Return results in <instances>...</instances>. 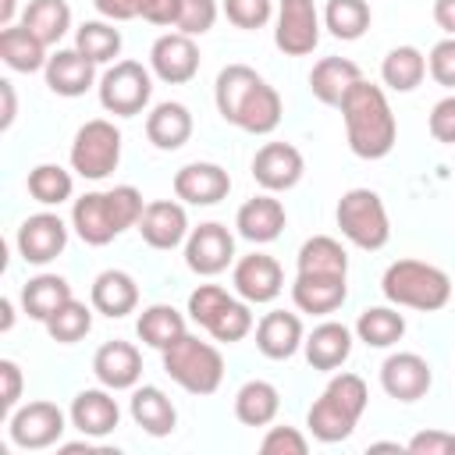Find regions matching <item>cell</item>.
<instances>
[{
  "mask_svg": "<svg viewBox=\"0 0 455 455\" xmlns=\"http://www.w3.org/2000/svg\"><path fill=\"white\" fill-rule=\"evenodd\" d=\"M213 103L228 124H235L249 135H270L284 114L281 92L249 64L220 68V75L213 82Z\"/></svg>",
  "mask_w": 455,
  "mask_h": 455,
  "instance_id": "obj_1",
  "label": "cell"
},
{
  "mask_svg": "<svg viewBox=\"0 0 455 455\" xmlns=\"http://www.w3.org/2000/svg\"><path fill=\"white\" fill-rule=\"evenodd\" d=\"M341 121H345L348 149L359 160H384L395 149L398 121L380 85L359 78L341 100Z\"/></svg>",
  "mask_w": 455,
  "mask_h": 455,
  "instance_id": "obj_2",
  "label": "cell"
},
{
  "mask_svg": "<svg viewBox=\"0 0 455 455\" xmlns=\"http://www.w3.org/2000/svg\"><path fill=\"white\" fill-rule=\"evenodd\" d=\"M146 203L135 185H114L107 192H85L71 206V228L85 245H107L128 228H139Z\"/></svg>",
  "mask_w": 455,
  "mask_h": 455,
  "instance_id": "obj_3",
  "label": "cell"
},
{
  "mask_svg": "<svg viewBox=\"0 0 455 455\" xmlns=\"http://www.w3.org/2000/svg\"><path fill=\"white\" fill-rule=\"evenodd\" d=\"M366 402H370V391L359 373H334L327 380L323 395L309 405L306 427L320 444H338V441L352 437L359 416L366 412Z\"/></svg>",
  "mask_w": 455,
  "mask_h": 455,
  "instance_id": "obj_4",
  "label": "cell"
},
{
  "mask_svg": "<svg viewBox=\"0 0 455 455\" xmlns=\"http://www.w3.org/2000/svg\"><path fill=\"white\" fill-rule=\"evenodd\" d=\"M380 291L398 309L405 306L419 313H437L451 299V277L423 259H395L380 277Z\"/></svg>",
  "mask_w": 455,
  "mask_h": 455,
  "instance_id": "obj_5",
  "label": "cell"
},
{
  "mask_svg": "<svg viewBox=\"0 0 455 455\" xmlns=\"http://www.w3.org/2000/svg\"><path fill=\"white\" fill-rule=\"evenodd\" d=\"M164 355V373L188 395H213L224 380V355L217 345L196 338V334H181L171 348L160 352Z\"/></svg>",
  "mask_w": 455,
  "mask_h": 455,
  "instance_id": "obj_6",
  "label": "cell"
},
{
  "mask_svg": "<svg viewBox=\"0 0 455 455\" xmlns=\"http://www.w3.org/2000/svg\"><path fill=\"white\" fill-rule=\"evenodd\" d=\"M334 220L341 228V235L355 249H366V252L384 249L391 238L387 206L373 188H348L334 206Z\"/></svg>",
  "mask_w": 455,
  "mask_h": 455,
  "instance_id": "obj_7",
  "label": "cell"
},
{
  "mask_svg": "<svg viewBox=\"0 0 455 455\" xmlns=\"http://www.w3.org/2000/svg\"><path fill=\"white\" fill-rule=\"evenodd\" d=\"M121 164V132L107 117L85 121L71 139V171L85 181H103Z\"/></svg>",
  "mask_w": 455,
  "mask_h": 455,
  "instance_id": "obj_8",
  "label": "cell"
},
{
  "mask_svg": "<svg viewBox=\"0 0 455 455\" xmlns=\"http://www.w3.org/2000/svg\"><path fill=\"white\" fill-rule=\"evenodd\" d=\"M96 92H100V107L107 114H114V117H135L153 100V71L142 68L139 60H114L100 75Z\"/></svg>",
  "mask_w": 455,
  "mask_h": 455,
  "instance_id": "obj_9",
  "label": "cell"
},
{
  "mask_svg": "<svg viewBox=\"0 0 455 455\" xmlns=\"http://www.w3.org/2000/svg\"><path fill=\"white\" fill-rule=\"evenodd\" d=\"M68 419L64 409L57 402H46V398H36V402H25L18 405L11 416H7V437L14 448H25V451H43V448H53L60 444L64 430H68Z\"/></svg>",
  "mask_w": 455,
  "mask_h": 455,
  "instance_id": "obj_10",
  "label": "cell"
},
{
  "mask_svg": "<svg viewBox=\"0 0 455 455\" xmlns=\"http://www.w3.org/2000/svg\"><path fill=\"white\" fill-rule=\"evenodd\" d=\"M320 11L313 0H281L277 4V25H274V46L284 57H306L320 43Z\"/></svg>",
  "mask_w": 455,
  "mask_h": 455,
  "instance_id": "obj_11",
  "label": "cell"
},
{
  "mask_svg": "<svg viewBox=\"0 0 455 455\" xmlns=\"http://www.w3.org/2000/svg\"><path fill=\"white\" fill-rule=\"evenodd\" d=\"M231 263H235V235L224 224L206 220V224H199V228L188 231V238H185V267L192 274L217 277Z\"/></svg>",
  "mask_w": 455,
  "mask_h": 455,
  "instance_id": "obj_12",
  "label": "cell"
},
{
  "mask_svg": "<svg viewBox=\"0 0 455 455\" xmlns=\"http://www.w3.org/2000/svg\"><path fill=\"white\" fill-rule=\"evenodd\" d=\"M14 245L21 252L25 263L32 267H46L50 259H57L64 249H68V224L43 210V213H32L18 224V235H14Z\"/></svg>",
  "mask_w": 455,
  "mask_h": 455,
  "instance_id": "obj_13",
  "label": "cell"
},
{
  "mask_svg": "<svg viewBox=\"0 0 455 455\" xmlns=\"http://www.w3.org/2000/svg\"><path fill=\"white\" fill-rule=\"evenodd\" d=\"M149 71L167 85H185L199 75V46L185 32H164L149 46Z\"/></svg>",
  "mask_w": 455,
  "mask_h": 455,
  "instance_id": "obj_14",
  "label": "cell"
},
{
  "mask_svg": "<svg viewBox=\"0 0 455 455\" xmlns=\"http://www.w3.org/2000/svg\"><path fill=\"white\" fill-rule=\"evenodd\" d=\"M306 160L291 142H263L252 156V181L263 192H288L302 181Z\"/></svg>",
  "mask_w": 455,
  "mask_h": 455,
  "instance_id": "obj_15",
  "label": "cell"
},
{
  "mask_svg": "<svg viewBox=\"0 0 455 455\" xmlns=\"http://www.w3.org/2000/svg\"><path fill=\"white\" fill-rule=\"evenodd\" d=\"M231 284L238 291V299H245L249 306H263L274 302L284 291V270L274 256L267 252H249L235 263L231 270Z\"/></svg>",
  "mask_w": 455,
  "mask_h": 455,
  "instance_id": "obj_16",
  "label": "cell"
},
{
  "mask_svg": "<svg viewBox=\"0 0 455 455\" xmlns=\"http://www.w3.org/2000/svg\"><path fill=\"white\" fill-rule=\"evenodd\" d=\"M434 384V370L419 352H391L380 363V387L395 402H419Z\"/></svg>",
  "mask_w": 455,
  "mask_h": 455,
  "instance_id": "obj_17",
  "label": "cell"
},
{
  "mask_svg": "<svg viewBox=\"0 0 455 455\" xmlns=\"http://www.w3.org/2000/svg\"><path fill=\"white\" fill-rule=\"evenodd\" d=\"M68 416H71V427H75L82 437L100 441V437H107V434L117 430V423H121V405H117L114 391L100 384V387L78 391V395L71 398Z\"/></svg>",
  "mask_w": 455,
  "mask_h": 455,
  "instance_id": "obj_18",
  "label": "cell"
},
{
  "mask_svg": "<svg viewBox=\"0 0 455 455\" xmlns=\"http://www.w3.org/2000/svg\"><path fill=\"white\" fill-rule=\"evenodd\" d=\"M231 192V174L220 164L192 160L174 174V196L188 206H217Z\"/></svg>",
  "mask_w": 455,
  "mask_h": 455,
  "instance_id": "obj_19",
  "label": "cell"
},
{
  "mask_svg": "<svg viewBox=\"0 0 455 455\" xmlns=\"http://www.w3.org/2000/svg\"><path fill=\"white\" fill-rule=\"evenodd\" d=\"M139 235L149 249H178L188 238V213L178 199H153L139 217Z\"/></svg>",
  "mask_w": 455,
  "mask_h": 455,
  "instance_id": "obj_20",
  "label": "cell"
},
{
  "mask_svg": "<svg viewBox=\"0 0 455 455\" xmlns=\"http://www.w3.org/2000/svg\"><path fill=\"white\" fill-rule=\"evenodd\" d=\"M92 373L110 391H132L142 377V352L132 341H103L92 355Z\"/></svg>",
  "mask_w": 455,
  "mask_h": 455,
  "instance_id": "obj_21",
  "label": "cell"
},
{
  "mask_svg": "<svg viewBox=\"0 0 455 455\" xmlns=\"http://www.w3.org/2000/svg\"><path fill=\"white\" fill-rule=\"evenodd\" d=\"M43 75H46L50 92H57V96H64V100L85 96V92L96 85V64H92L78 46H68V50L50 53Z\"/></svg>",
  "mask_w": 455,
  "mask_h": 455,
  "instance_id": "obj_22",
  "label": "cell"
},
{
  "mask_svg": "<svg viewBox=\"0 0 455 455\" xmlns=\"http://www.w3.org/2000/svg\"><path fill=\"white\" fill-rule=\"evenodd\" d=\"M288 224V213L281 206V199H274V192H259L252 199H245L235 213V228L245 242H256V245H267L274 242Z\"/></svg>",
  "mask_w": 455,
  "mask_h": 455,
  "instance_id": "obj_23",
  "label": "cell"
},
{
  "mask_svg": "<svg viewBox=\"0 0 455 455\" xmlns=\"http://www.w3.org/2000/svg\"><path fill=\"white\" fill-rule=\"evenodd\" d=\"M348 295L345 274H295L291 281V302L299 313H313V316H327L334 309H341Z\"/></svg>",
  "mask_w": 455,
  "mask_h": 455,
  "instance_id": "obj_24",
  "label": "cell"
},
{
  "mask_svg": "<svg viewBox=\"0 0 455 455\" xmlns=\"http://www.w3.org/2000/svg\"><path fill=\"white\" fill-rule=\"evenodd\" d=\"M306 341V331H302V320L299 313H284V309H270L259 316L256 323V348L281 363V359H291Z\"/></svg>",
  "mask_w": 455,
  "mask_h": 455,
  "instance_id": "obj_25",
  "label": "cell"
},
{
  "mask_svg": "<svg viewBox=\"0 0 455 455\" xmlns=\"http://www.w3.org/2000/svg\"><path fill=\"white\" fill-rule=\"evenodd\" d=\"M89 302H92L96 313H103L110 320H121V316H128V313L139 309V284H135V277L128 270L110 267V270L96 274L92 291H89Z\"/></svg>",
  "mask_w": 455,
  "mask_h": 455,
  "instance_id": "obj_26",
  "label": "cell"
},
{
  "mask_svg": "<svg viewBox=\"0 0 455 455\" xmlns=\"http://www.w3.org/2000/svg\"><path fill=\"white\" fill-rule=\"evenodd\" d=\"M302 352H306V363L313 370L331 373L352 355V331L345 323H338V320H323L306 334Z\"/></svg>",
  "mask_w": 455,
  "mask_h": 455,
  "instance_id": "obj_27",
  "label": "cell"
},
{
  "mask_svg": "<svg viewBox=\"0 0 455 455\" xmlns=\"http://www.w3.org/2000/svg\"><path fill=\"white\" fill-rule=\"evenodd\" d=\"M192 114H188V107L185 103H178V100H164V103H156L149 114H146V139L156 146V149H164V153H174V149H181L188 139H192Z\"/></svg>",
  "mask_w": 455,
  "mask_h": 455,
  "instance_id": "obj_28",
  "label": "cell"
},
{
  "mask_svg": "<svg viewBox=\"0 0 455 455\" xmlns=\"http://www.w3.org/2000/svg\"><path fill=\"white\" fill-rule=\"evenodd\" d=\"M128 412H132L135 427H142L149 437H167L178 427V409H174V402L156 384H142V387L135 384L132 387Z\"/></svg>",
  "mask_w": 455,
  "mask_h": 455,
  "instance_id": "obj_29",
  "label": "cell"
},
{
  "mask_svg": "<svg viewBox=\"0 0 455 455\" xmlns=\"http://www.w3.org/2000/svg\"><path fill=\"white\" fill-rule=\"evenodd\" d=\"M363 78L359 64L348 57H320L309 71V92L323 103V107H341L345 92Z\"/></svg>",
  "mask_w": 455,
  "mask_h": 455,
  "instance_id": "obj_30",
  "label": "cell"
},
{
  "mask_svg": "<svg viewBox=\"0 0 455 455\" xmlns=\"http://www.w3.org/2000/svg\"><path fill=\"white\" fill-rule=\"evenodd\" d=\"M281 412V391L270 384V380H245L238 391H235V416L238 423L245 427H270Z\"/></svg>",
  "mask_w": 455,
  "mask_h": 455,
  "instance_id": "obj_31",
  "label": "cell"
},
{
  "mask_svg": "<svg viewBox=\"0 0 455 455\" xmlns=\"http://www.w3.org/2000/svg\"><path fill=\"white\" fill-rule=\"evenodd\" d=\"M18 21L50 50V46H57L68 36V28H71V7H68V0H28Z\"/></svg>",
  "mask_w": 455,
  "mask_h": 455,
  "instance_id": "obj_32",
  "label": "cell"
},
{
  "mask_svg": "<svg viewBox=\"0 0 455 455\" xmlns=\"http://www.w3.org/2000/svg\"><path fill=\"white\" fill-rule=\"evenodd\" d=\"M0 60L11 68V71H21V75H32V71H43L46 68V46L21 25H7L0 28Z\"/></svg>",
  "mask_w": 455,
  "mask_h": 455,
  "instance_id": "obj_33",
  "label": "cell"
},
{
  "mask_svg": "<svg viewBox=\"0 0 455 455\" xmlns=\"http://www.w3.org/2000/svg\"><path fill=\"white\" fill-rule=\"evenodd\" d=\"M68 299H71V284L60 274H36L32 281L21 284V309L39 323H46Z\"/></svg>",
  "mask_w": 455,
  "mask_h": 455,
  "instance_id": "obj_34",
  "label": "cell"
},
{
  "mask_svg": "<svg viewBox=\"0 0 455 455\" xmlns=\"http://www.w3.org/2000/svg\"><path fill=\"white\" fill-rule=\"evenodd\" d=\"M135 334H139L149 348L164 352V348H171V345L185 334V316H181L174 306H167V302H153V306H146V309L139 313Z\"/></svg>",
  "mask_w": 455,
  "mask_h": 455,
  "instance_id": "obj_35",
  "label": "cell"
},
{
  "mask_svg": "<svg viewBox=\"0 0 455 455\" xmlns=\"http://www.w3.org/2000/svg\"><path fill=\"white\" fill-rule=\"evenodd\" d=\"M405 334V316L395 306H366L355 320V338L370 348H391Z\"/></svg>",
  "mask_w": 455,
  "mask_h": 455,
  "instance_id": "obj_36",
  "label": "cell"
},
{
  "mask_svg": "<svg viewBox=\"0 0 455 455\" xmlns=\"http://www.w3.org/2000/svg\"><path fill=\"white\" fill-rule=\"evenodd\" d=\"M380 78L391 92H412L427 78V57L416 46H395L380 64Z\"/></svg>",
  "mask_w": 455,
  "mask_h": 455,
  "instance_id": "obj_37",
  "label": "cell"
},
{
  "mask_svg": "<svg viewBox=\"0 0 455 455\" xmlns=\"http://www.w3.org/2000/svg\"><path fill=\"white\" fill-rule=\"evenodd\" d=\"M302 274H345L348 277V252L338 238L331 235H313L302 242L299 256H295Z\"/></svg>",
  "mask_w": 455,
  "mask_h": 455,
  "instance_id": "obj_38",
  "label": "cell"
},
{
  "mask_svg": "<svg viewBox=\"0 0 455 455\" xmlns=\"http://www.w3.org/2000/svg\"><path fill=\"white\" fill-rule=\"evenodd\" d=\"M75 46L92 60V64H110L121 57V28H114V21L96 18V21H82L75 28Z\"/></svg>",
  "mask_w": 455,
  "mask_h": 455,
  "instance_id": "obj_39",
  "label": "cell"
},
{
  "mask_svg": "<svg viewBox=\"0 0 455 455\" xmlns=\"http://www.w3.org/2000/svg\"><path fill=\"white\" fill-rule=\"evenodd\" d=\"M373 21V11L366 0H327L323 7V28L334 36V39H359Z\"/></svg>",
  "mask_w": 455,
  "mask_h": 455,
  "instance_id": "obj_40",
  "label": "cell"
},
{
  "mask_svg": "<svg viewBox=\"0 0 455 455\" xmlns=\"http://www.w3.org/2000/svg\"><path fill=\"white\" fill-rule=\"evenodd\" d=\"M25 188H28V196H32L36 203H43V206H60V203L71 199L75 178H71V171H64L60 164H36V167L28 171V178H25Z\"/></svg>",
  "mask_w": 455,
  "mask_h": 455,
  "instance_id": "obj_41",
  "label": "cell"
},
{
  "mask_svg": "<svg viewBox=\"0 0 455 455\" xmlns=\"http://www.w3.org/2000/svg\"><path fill=\"white\" fill-rule=\"evenodd\" d=\"M203 331H206L213 341H220V345H235V341H242V338L252 331V309H249V302L231 295V299L206 320Z\"/></svg>",
  "mask_w": 455,
  "mask_h": 455,
  "instance_id": "obj_42",
  "label": "cell"
},
{
  "mask_svg": "<svg viewBox=\"0 0 455 455\" xmlns=\"http://www.w3.org/2000/svg\"><path fill=\"white\" fill-rule=\"evenodd\" d=\"M43 327H46V334H50L57 345H75V341H82V338L92 331V306H85V302H78V299L71 295Z\"/></svg>",
  "mask_w": 455,
  "mask_h": 455,
  "instance_id": "obj_43",
  "label": "cell"
},
{
  "mask_svg": "<svg viewBox=\"0 0 455 455\" xmlns=\"http://www.w3.org/2000/svg\"><path fill=\"white\" fill-rule=\"evenodd\" d=\"M220 7L228 14V21L235 28H245V32H256L274 18V4L270 0H220Z\"/></svg>",
  "mask_w": 455,
  "mask_h": 455,
  "instance_id": "obj_44",
  "label": "cell"
},
{
  "mask_svg": "<svg viewBox=\"0 0 455 455\" xmlns=\"http://www.w3.org/2000/svg\"><path fill=\"white\" fill-rule=\"evenodd\" d=\"M217 0H181V14H178V32H185V36H206L210 28H213V21H217Z\"/></svg>",
  "mask_w": 455,
  "mask_h": 455,
  "instance_id": "obj_45",
  "label": "cell"
},
{
  "mask_svg": "<svg viewBox=\"0 0 455 455\" xmlns=\"http://www.w3.org/2000/svg\"><path fill=\"white\" fill-rule=\"evenodd\" d=\"M259 451L263 455H306L309 451V437L299 430V427H270L259 441Z\"/></svg>",
  "mask_w": 455,
  "mask_h": 455,
  "instance_id": "obj_46",
  "label": "cell"
},
{
  "mask_svg": "<svg viewBox=\"0 0 455 455\" xmlns=\"http://www.w3.org/2000/svg\"><path fill=\"white\" fill-rule=\"evenodd\" d=\"M427 71L437 85L444 89H455V36H444L430 46V57H427Z\"/></svg>",
  "mask_w": 455,
  "mask_h": 455,
  "instance_id": "obj_47",
  "label": "cell"
},
{
  "mask_svg": "<svg viewBox=\"0 0 455 455\" xmlns=\"http://www.w3.org/2000/svg\"><path fill=\"white\" fill-rule=\"evenodd\" d=\"M228 299H231L228 288H220V284H199V288L188 295V316H192L199 327H206V320H210Z\"/></svg>",
  "mask_w": 455,
  "mask_h": 455,
  "instance_id": "obj_48",
  "label": "cell"
},
{
  "mask_svg": "<svg viewBox=\"0 0 455 455\" xmlns=\"http://www.w3.org/2000/svg\"><path fill=\"white\" fill-rule=\"evenodd\" d=\"M21 387H25L21 366L14 359H0V412H4V419L21 405Z\"/></svg>",
  "mask_w": 455,
  "mask_h": 455,
  "instance_id": "obj_49",
  "label": "cell"
},
{
  "mask_svg": "<svg viewBox=\"0 0 455 455\" xmlns=\"http://www.w3.org/2000/svg\"><path fill=\"white\" fill-rule=\"evenodd\" d=\"M434 142L441 146H455V92L451 96H441L430 110V121H427Z\"/></svg>",
  "mask_w": 455,
  "mask_h": 455,
  "instance_id": "obj_50",
  "label": "cell"
},
{
  "mask_svg": "<svg viewBox=\"0 0 455 455\" xmlns=\"http://www.w3.org/2000/svg\"><path fill=\"white\" fill-rule=\"evenodd\" d=\"M405 448L412 455H451L455 451V434H448V430H419L416 437H409Z\"/></svg>",
  "mask_w": 455,
  "mask_h": 455,
  "instance_id": "obj_51",
  "label": "cell"
},
{
  "mask_svg": "<svg viewBox=\"0 0 455 455\" xmlns=\"http://www.w3.org/2000/svg\"><path fill=\"white\" fill-rule=\"evenodd\" d=\"M92 7L107 21H128V18H146L153 0H92Z\"/></svg>",
  "mask_w": 455,
  "mask_h": 455,
  "instance_id": "obj_52",
  "label": "cell"
},
{
  "mask_svg": "<svg viewBox=\"0 0 455 455\" xmlns=\"http://www.w3.org/2000/svg\"><path fill=\"white\" fill-rule=\"evenodd\" d=\"M178 14H181V0H153V7L146 11V21L160 28H174Z\"/></svg>",
  "mask_w": 455,
  "mask_h": 455,
  "instance_id": "obj_53",
  "label": "cell"
},
{
  "mask_svg": "<svg viewBox=\"0 0 455 455\" xmlns=\"http://www.w3.org/2000/svg\"><path fill=\"white\" fill-rule=\"evenodd\" d=\"M0 100H4V114H0V128L7 132V128L14 124V117H18V96H14V82H7V78H0Z\"/></svg>",
  "mask_w": 455,
  "mask_h": 455,
  "instance_id": "obj_54",
  "label": "cell"
},
{
  "mask_svg": "<svg viewBox=\"0 0 455 455\" xmlns=\"http://www.w3.org/2000/svg\"><path fill=\"white\" fill-rule=\"evenodd\" d=\"M434 21L444 36H455V0H434Z\"/></svg>",
  "mask_w": 455,
  "mask_h": 455,
  "instance_id": "obj_55",
  "label": "cell"
},
{
  "mask_svg": "<svg viewBox=\"0 0 455 455\" xmlns=\"http://www.w3.org/2000/svg\"><path fill=\"white\" fill-rule=\"evenodd\" d=\"M0 313H4V316H0V331H11V327H14V302L4 299V302H0Z\"/></svg>",
  "mask_w": 455,
  "mask_h": 455,
  "instance_id": "obj_56",
  "label": "cell"
},
{
  "mask_svg": "<svg viewBox=\"0 0 455 455\" xmlns=\"http://www.w3.org/2000/svg\"><path fill=\"white\" fill-rule=\"evenodd\" d=\"M14 7H18V0H0V28L14 25Z\"/></svg>",
  "mask_w": 455,
  "mask_h": 455,
  "instance_id": "obj_57",
  "label": "cell"
}]
</instances>
